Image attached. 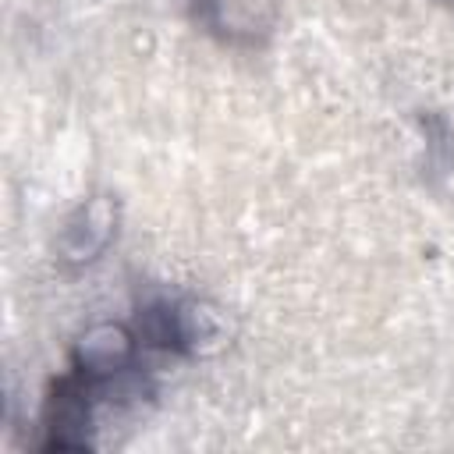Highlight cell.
Instances as JSON below:
<instances>
[{"mask_svg": "<svg viewBox=\"0 0 454 454\" xmlns=\"http://www.w3.org/2000/svg\"><path fill=\"white\" fill-rule=\"evenodd\" d=\"M231 344V323L227 316L199 298L174 305V351L188 358H209L220 355Z\"/></svg>", "mask_w": 454, "mask_h": 454, "instance_id": "cell-3", "label": "cell"}, {"mask_svg": "<svg viewBox=\"0 0 454 454\" xmlns=\"http://www.w3.org/2000/svg\"><path fill=\"white\" fill-rule=\"evenodd\" d=\"M131 355H135V337L128 326L121 323H99V326H89L78 344H74V369L85 372L89 380H106V376H117L131 365Z\"/></svg>", "mask_w": 454, "mask_h": 454, "instance_id": "cell-4", "label": "cell"}, {"mask_svg": "<svg viewBox=\"0 0 454 454\" xmlns=\"http://www.w3.org/2000/svg\"><path fill=\"white\" fill-rule=\"evenodd\" d=\"M114 231H117V202L110 195H92L67 216V223L57 234L60 262L85 266V262L99 259L106 252V245L114 241Z\"/></svg>", "mask_w": 454, "mask_h": 454, "instance_id": "cell-1", "label": "cell"}, {"mask_svg": "<svg viewBox=\"0 0 454 454\" xmlns=\"http://www.w3.org/2000/svg\"><path fill=\"white\" fill-rule=\"evenodd\" d=\"M92 380L85 372H71L64 380H57L50 401H46V426H50V440L46 450H82L89 447L85 440V426H89V404H92Z\"/></svg>", "mask_w": 454, "mask_h": 454, "instance_id": "cell-2", "label": "cell"}]
</instances>
